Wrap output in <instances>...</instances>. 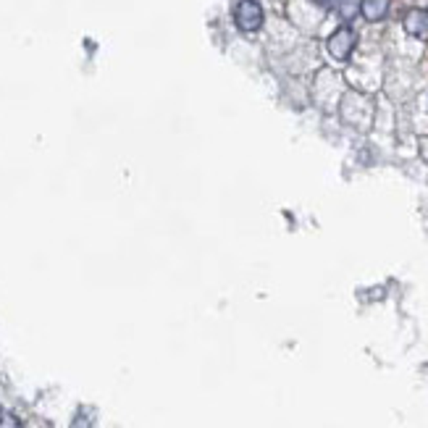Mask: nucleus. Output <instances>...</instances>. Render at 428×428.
<instances>
[{
	"label": "nucleus",
	"instance_id": "nucleus-1",
	"mask_svg": "<svg viewBox=\"0 0 428 428\" xmlns=\"http://www.w3.org/2000/svg\"><path fill=\"white\" fill-rule=\"evenodd\" d=\"M234 21L242 32H258L263 27V6L258 0H237L234 6Z\"/></svg>",
	"mask_w": 428,
	"mask_h": 428
},
{
	"label": "nucleus",
	"instance_id": "nucleus-2",
	"mask_svg": "<svg viewBox=\"0 0 428 428\" xmlns=\"http://www.w3.org/2000/svg\"><path fill=\"white\" fill-rule=\"evenodd\" d=\"M355 45H357V35H355L352 27H339L326 42L328 56L334 58V61H347V58L352 56Z\"/></svg>",
	"mask_w": 428,
	"mask_h": 428
},
{
	"label": "nucleus",
	"instance_id": "nucleus-3",
	"mask_svg": "<svg viewBox=\"0 0 428 428\" xmlns=\"http://www.w3.org/2000/svg\"><path fill=\"white\" fill-rule=\"evenodd\" d=\"M405 32L415 40H428V11L426 8H412L405 13Z\"/></svg>",
	"mask_w": 428,
	"mask_h": 428
},
{
	"label": "nucleus",
	"instance_id": "nucleus-4",
	"mask_svg": "<svg viewBox=\"0 0 428 428\" xmlns=\"http://www.w3.org/2000/svg\"><path fill=\"white\" fill-rule=\"evenodd\" d=\"M360 13L368 21H381L389 13V0H360Z\"/></svg>",
	"mask_w": 428,
	"mask_h": 428
},
{
	"label": "nucleus",
	"instance_id": "nucleus-5",
	"mask_svg": "<svg viewBox=\"0 0 428 428\" xmlns=\"http://www.w3.org/2000/svg\"><path fill=\"white\" fill-rule=\"evenodd\" d=\"M336 11L345 21H352L360 13V0H336Z\"/></svg>",
	"mask_w": 428,
	"mask_h": 428
},
{
	"label": "nucleus",
	"instance_id": "nucleus-6",
	"mask_svg": "<svg viewBox=\"0 0 428 428\" xmlns=\"http://www.w3.org/2000/svg\"><path fill=\"white\" fill-rule=\"evenodd\" d=\"M0 428H21V420L13 415V412H6L0 410Z\"/></svg>",
	"mask_w": 428,
	"mask_h": 428
},
{
	"label": "nucleus",
	"instance_id": "nucleus-7",
	"mask_svg": "<svg viewBox=\"0 0 428 428\" xmlns=\"http://www.w3.org/2000/svg\"><path fill=\"white\" fill-rule=\"evenodd\" d=\"M71 428H93V420H87V415H84V410L76 415V420H74V426Z\"/></svg>",
	"mask_w": 428,
	"mask_h": 428
}]
</instances>
